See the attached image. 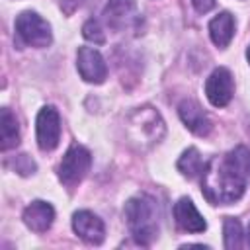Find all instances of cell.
Returning a JSON list of instances; mask_svg holds the SVG:
<instances>
[{"instance_id":"obj_1","label":"cell","mask_w":250,"mask_h":250,"mask_svg":"<svg viewBox=\"0 0 250 250\" xmlns=\"http://www.w3.org/2000/svg\"><path fill=\"white\" fill-rule=\"evenodd\" d=\"M246 176H242L225 156L211 158L201 172V191L213 205H229L242 197L246 189Z\"/></svg>"},{"instance_id":"obj_2","label":"cell","mask_w":250,"mask_h":250,"mask_svg":"<svg viewBox=\"0 0 250 250\" xmlns=\"http://www.w3.org/2000/svg\"><path fill=\"white\" fill-rule=\"evenodd\" d=\"M125 219L133 238L146 246L158 234V205L150 195H135L125 203Z\"/></svg>"},{"instance_id":"obj_3","label":"cell","mask_w":250,"mask_h":250,"mask_svg":"<svg viewBox=\"0 0 250 250\" xmlns=\"http://www.w3.org/2000/svg\"><path fill=\"white\" fill-rule=\"evenodd\" d=\"M164 131L166 127H164L160 113L150 105L137 107L135 111L129 113L125 121V133H127L129 143L141 150L156 145L164 137Z\"/></svg>"},{"instance_id":"obj_4","label":"cell","mask_w":250,"mask_h":250,"mask_svg":"<svg viewBox=\"0 0 250 250\" xmlns=\"http://www.w3.org/2000/svg\"><path fill=\"white\" fill-rule=\"evenodd\" d=\"M16 33L29 47H47L53 41L51 25L35 12H21L16 18Z\"/></svg>"},{"instance_id":"obj_5","label":"cell","mask_w":250,"mask_h":250,"mask_svg":"<svg viewBox=\"0 0 250 250\" xmlns=\"http://www.w3.org/2000/svg\"><path fill=\"white\" fill-rule=\"evenodd\" d=\"M90 164H92L90 150L84 148L82 145H72L66 150V154L62 156L61 164H59V178H61V182L66 184V186H76L88 174Z\"/></svg>"},{"instance_id":"obj_6","label":"cell","mask_w":250,"mask_h":250,"mask_svg":"<svg viewBox=\"0 0 250 250\" xmlns=\"http://www.w3.org/2000/svg\"><path fill=\"white\" fill-rule=\"evenodd\" d=\"M37 145L41 150H53L61 141V117L53 105L43 107L37 113Z\"/></svg>"},{"instance_id":"obj_7","label":"cell","mask_w":250,"mask_h":250,"mask_svg":"<svg viewBox=\"0 0 250 250\" xmlns=\"http://www.w3.org/2000/svg\"><path fill=\"white\" fill-rule=\"evenodd\" d=\"M232 92H234V82H232V74L229 72V68L225 66L215 68L205 82L207 100L215 107H225L232 100Z\"/></svg>"},{"instance_id":"obj_8","label":"cell","mask_w":250,"mask_h":250,"mask_svg":"<svg viewBox=\"0 0 250 250\" xmlns=\"http://www.w3.org/2000/svg\"><path fill=\"white\" fill-rule=\"evenodd\" d=\"M76 66L80 76L86 82H94V84H102L107 76V66L104 57L92 49V47H80L76 53Z\"/></svg>"},{"instance_id":"obj_9","label":"cell","mask_w":250,"mask_h":250,"mask_svg":"<svg viewBox=\"0 0 250 250\" xmlns=\"http://www.w3.org/2000/svg\"><path fill=\"white\" fill-rule=\"evenodd\" d=\"M72 229L82 240L90 244H100L105 236V227L102 219L96 217L92 211H76L72 217Z\"/></svg>"},{"instance_id":"obj_10","label":"cell","mask_w":250,"mask_h":250,"mask_svg":"<svg viewBox=\"0 0 250 250\" xmlns=\"http://www.w3.org/2000/svg\"><path fill=\"white\" fill-rule=\"evenodd\" d=\"M180 119L184 121V125L195 133V135H207L211 131V119L207 117V113L201 109V105L193 100H184L178 107Z\"/></svg>"},{"instance_id":"obj_11","label":"cell","mask_w":250,"mask_h":250,"mask_svg":"<svg viewBox=\"0 0 250 250\" xmlns=\"http://www.w3.org/2000/svg\"><path fill=\"white\" fill-rule=\"evenodd\" d=\"M174 219H176L178 227L186 232H203L207 229L205 219L199 215L193 201L188 197L178 199V203L174 205Z\"/></svg>"},{"instance_id":"obj_12","label":"cell","mask_w":250,"mask_h":250,"mask_svg":"<svg viewBox=\"0 0 250 250\" xmlns=\"http://www.w3.org/2000/svg\"><path fill=\"white\" fill-rule=\"evenodd\" d=\"M53 219H55V209L51 207V203L41 199L31 201L23 211V223L35 232H45L53 225Z\"/></svg>"},{"instance_id":"obj_13","label":"cell","mask_w":250,"mask_h":250,"mask_svg":"<svg viewBox=\"0 0 250 250\" xmlns=\"http://www.w3.org/2000/svg\"><path fill=\"white\" fill-rule=\"evenodd\" d=\"M209 35L217 47H227L234 35V18L229 12H221L209 21Z\"/></svg>"},{"instance_id":"obj_14","label":"cell","mask_w":250,"mask_h":250,"mask_svg":"<svg viewBox=\"0 0 250 250\" xmlns=\"http://www.w3.org/2000/svg\"><path fill=\"white\" fill-rule=\"evenodd\" d=\"M133 14H135V0H109L104 12L107 23L115 29L127 25Z\"/></svg>"},{"instance_id":"obj_15","label":"cell","mask_w":250,"mask_h":250,"mask_svg":"<svg viewBox=\"0 0 250 250\" xmlns=\"http://www.w3.org/2000/svg\"><path fill=\"white\" fill-rule=\"evenodd\" d=\"M0 148L2 150H10L20 143V129H18V121L12 115L10 109H2L0 111Z\"/></svg>"},{"instance_id":"obj_16","label":"cell","mask_w":250,"mask_h":250,"mask_svg":"<svg viewBox=\"0 0 250 250\" xmlns=\"http://www.w3.org/2000/svg\"><path fill=\"white\" fill-rule=\"evenodd\" d=\"M203 168H205V162H203V158H201V154H199L197 148L191 146V148H188V150L182 152V156L178 160V170L184 176H188V178L201 176Z\"/></svg>"},{"instance_id":"obj_17","label":"cell","mask_w":250,"mask_h":250,"mask_svg":"<svg viewBox=\"0 0 250 250\" xmlns=\"http://www.w3.org/2000/svg\"><path fill=\"white\" fill-rule=\"evenodd\" d=\"M223 232H225V248L229 250H238L242 248V225L234 217H227L223 223Z\"/></svg>"},{"instance_id":"obj_18","label":"cell","mask_w":250,"mask_h":250,"mask_svg":"<svg viewBox=\"0 0 250 250\" xmlns=\"http://www.w3.org/2000/svg\"><path fill=\"white\" fill-rule=\"evenodd\" d=\"M242 176H246V178H250V148H246V146H236V148H232L230 152H227V156H225Z\"/></svg>"},{"instance_id":"obj_19","label":"cell","mask_w":250,"mask_h":250,"mask_svg":"<svg viewBox=\"0 0 250 250\" xmlns=\"http://www.w3.org/2000/svg\"><path fill=\"white\" fill-rule=\"evenodd\" d=\"M82 35H84V39H88V41H92L96 45H102L105 41V33H104V29H102L98 20H88L82 25Z\"/></svg>"},{"instance_id":"obj_20","label":"cell","mask_w":250,"mask_h":250,"mask_svg":"<svg viewBox=\"0 0 250 250\" xmlns=\"http://www.w3.org/2000/svg\"><path fill=\"white\" fill-rule=\"evenodd\" d=\"M12 166H14V170H16L18 174H21V176H27V174L35 172V162H33L27 154L16 156V158L12 160Z\"/></svg>"},{"instance_id":"obj_21","label":"cell","mask_w":250,"mask_h":250,"mask_svg":"<svg viewBox=\"0 0 250 250\" xmlns=\"http://www.w3.org/2000/svg\"><path fill=\"white\" fill-rule=\"evenodd\" d=\"M59 2H61L62 12H64L66 16H70V14H74V12L82 6V2H84V0H59Z\"/></svg>"},{"instance_id":"obj_22","label":"cell","mask_w":250,"mask_h":250,"mask_svg":"<svg viewBox=\"0 0 250 250\" xmlns=\"http://www.w3.org/2000/svg\"><path fill=\"white\" fill-rule=\"evenodd\" d=\"M191 4H193V8H195V12H199V14H207L209 10H213L215 0H191Z\"/></svg>"},{"instance_id":"obj_23","label":"cell","mask_w":250,"mask_h":250,"mask_svg":"<svg viewBox=\"0 0 250 250\" xmlns=\"http://www.w3.org/2000/svg\"><path fill=\"white\" fill-rule=\"evenodd\" d=\"M246 59H248V62H250V47L246 49Z\"/></svg>"},{"instance_id":"obj_24","label":"cell","mask_w":250,"mask_h":250,"mask_svg":"<svg viewBox=\"0 0 250 250\" xmlns=\"http://www.w3.org/2000/svg\"><path fill=\"white\" fill-rule=\"evenodd\" d=\"M248 244H250V227H248Z\"/></svg>"}]
</instances>
